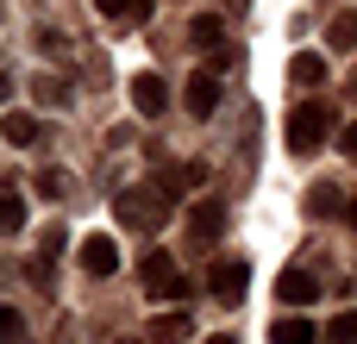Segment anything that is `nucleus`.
<instances>
[{
  "label": "nucleus",
  "mask_w": 357,
  "mask_h": 344,
  "mask_svg": "<svg viewBox=\"0 0 357 344\" xmlns=\"http://www.w3.org/2000/svg\"><path fill=\"white\" fill-rule=\"evenodd\" d=\"M113 213H119L126 232H163V219H169V194H163L157 182H144V188H119V194H113Z\"/></svg>",
  "instance_id": "nucleus-1"
},
{
  "label": "nucleus",
  "mask_w": 357,
  "mask_h": 344,
  "mask_svg": "<svg viewBox=\"0 0 357 344\" xmlns=\"http://www.w3.org/2000/svg\"><path fill=\"white\" fill-rule=\"evenodd\" d=\"M282 138H289V150H295V157H314V150L333 138V107H326V100H301V107H289Z\"/></svg>",
  "instance_id": "nucleus-2"
},
{
  "label": "nucleus",
  "mask_w": 357,
  "mask_h": 344,
  "mask_svg": "<svg viewBox=\"0 0 357 344\" xmlns=\"http://www.w3.org/2000/svg\"><path fill=\"white\" fill-rule=\"evenodd\" d=\"M138 276H144V295H151V301H188V276L176 269L169 251H151V257L138 263Z\"/></svg>",
  "instance_id": "nucleus-3"
},
{
  "label": "nucleus",
  "mask_w": 357,
  "mask_h": 344,
  "mask_svg": "<svg viewBox=\"0 0 357 344\" xmlns=\"http://www.w3.org/2000/svg\"><path fill=\"white\" fill-rule=\"evenodd\" d=\"M226 238V207L220 201H195L188 207V251H213Z\"/></svg>",
  "instance_id": "nucleus-4"
},
{
  "label": "nucleus",
  "mask_w": 357,
  "mask_h": 344,
  "mask_svg": "<svg viewBox=\"0 0 357 344\" xmlns=\"http://www.w3.org/2000/svg\"><path fill=\"white\" fill-rule=\"evenodd\" d=\"M207 288H213V301H245V288H251V263L245 257H220L213 269H207Z\"/></svg>",
  "instance_id": "nucleus-5"
},
{
  "label": "nucleus",
  "mask_w": 357,
  "mask_h": 344,
  "mask_svg": "<svg viewBox=\"0 0 357 344\" xmlns=\"http://www.w3.org/2000/svg\"><path fill=\"white\" fill-rule=\"evenodd\" d=\"M182 100H188V119H213V107H220V75H213V69H195L188 88H182Z\"/></svg>",
  "instance_id": "nucleus-6"
},
{
  "label": "nucleus",
  "mask_w": 357,
  "mask_h": 344,
  "mask_svg": "<svg viewBox=\"0 0 357 344\" xmlns=\"http://www.w3.org/2000/svg\"><path fill=\"white\" fill-rule=\"evenodd\" d=\"M276 295H282V307H314V301H320V276L289 263V269L276 276Z\"/></svg>",
  "instance_id": "nucleus-7"
},
{
  "label": "nucleus",
  "mask_w": 357,
  "mask_h": 344,
  "mask_svg": "<svg viewBox=\"0 0 357 344\" xmlns=\"http://www.w3.org/2000/svg\"><path fill=\"white\" fill-rule=\"evenodd\" d=\"M201 182H207V163H195V157H188V163H157V188H163L169 201L188 194V188H201Z\"/></svg>",
  "instance_id": "nucleus-8"
},
{
  "label": "nucleus",
  "mask_w": 357,
  "mask_h": 344,
  "mask_svg": "<svg viewBox=\"0 0 357 344\" xmlns=\"http://www.w3.org/2000/svg\"><path fill=\"white\" fill-rule=\"evenodd\" d=\"M82 269H88L94 282H107V276L119 269V244H113L107 232H94V238H82Z\"/></svg>",
  "instance_id": "nucleus-9"
},
{
  "label": "nucleus",
  "mask_w": 357,
  "mask_h": 344,
  "mask_svg": "<svg viewBox=\"0 0 357 344\" xmlns=\"http://www.w3.org/2000/svg\"><path fill=\"white\" fill-rule=\"evenodd\" d=\"M163 107H169V81H163V75H138V81H132V113H138V119H157Z\"/></svg>",
  "instance_id": "nucleus-10"
},
{
  "label": "nucleus",
  "mask_w": 357,
  "mask_h": 344,
  "mask_svg": "<svg viewBox=\"0 0 357 344\" xmlns=\"http://www.w3.org/2000/svg\"><path fill=\"white\" fill-rule=\"evenodd\" d=\"M188 44L220 56V50H226V19H220V13H195V19H188Z\"/></svg>",
  "instance_id": "nucleus-11"
},
{
  "label": "nucleus",
  "mask_w": 357,
  "mask_h": 344,
  "mask_svg": "<svg viewBox=\"0 0 357 344\" xmlns=\"http://www.w3.org/2000/svg\"><path fill=\"white\" fill-rule=\"evenodd\" d=\"M270 344H320V332H314V320L289 313V320H276V326H270Z\"/></svg>",
  "instance_id": "nucleus-12"
},
{
  "label": "nucleus",
  "mask_w": 357,
  "mask_h": 344,
  "mask_svg": "<svg viewBox=\"0 0 357 344\" xmlns=\"http://www.w3.org/2000/svg\"><path fill=\"white\" fill-rule=\"evenodd\" d=\"M289 75H295L301 88H320V81H326V56H320V50H295V56H289Z\"/></svg>",
  "instance_id": "nucleus-13"
},
{
  "label": "nucleus",
  "mask_w": 357,
  "mask_h": 344,
  "mask_svg": "<svg viewBox=\"0 0 357 344\" xmlns=\"http://www.w3.org/2000/svg\"><path fill=\"white\" fill-rule=\"evenodd\" d=\"M0 138L25 150V144H38L44 132H38V119H31V113H6V119H0Z\"/></svg>",
  "instance_id": "nucleus-14"
},
{
  "label": "nucleus",
  "mask_w": 357,
  "mask_h": 344,
  "mask_svg": "<svg viewBox=\"0 0 357 344\" xmlns=\"http://www.w3.org/2000/svg\"><path fill=\"white\" fill-rule=\"evenodd\" d=\"M307 213H314V219H339V213H345L339 188H333V182H314V188H307Z\"/></svg>",
  "instance_id": "nucleus-15"
},
{
  "label": "nucleus",
  "mask_w": 357,
  "mask_h": 344,
  "mask_svg": "<svg viewBox=\"0 0 357 344\" xmlns=\"http://www.w3.org/2000/svg\"><path fill=\"white\" fill-rule=\"evenodd\" d=\"M113 25H138V19H151V0H94Z\"/></svg>",
  "instance_id": "nucleus-16"
},
{
  "label": "nucleus",
  "mask_w": 357,
  "mask_h": 344,
  "mask_svg": "<svg viewBox=\"0 0 357 344\" xmlns=\"http://www.w3.org/2000/svg\"><path fill=\"white\" fill-rule=\"evenodd\" d=\"M0 344H31V326L19 307H0Z\"/></svg>",
  "instance_id": "nucleus-17"
},
{
  "label": "nucleus",
  "mask_w": 357,
  "mask_h": 344,
  "mask_svg": "<svg viewBox=\"0 0 357 344\" xmlns=\"http://www.w3.org/2000/svg\"><path fill=\"white\" fill-rule=\"evenodd\" d=\"M326 44H333V50H357V13H339V19L326 25Z\"/></svg>",
  "instance_id": "nucleus-18"
},
{
  "label": "nucleus",
  "mask_w": 357,
  "mask_h": 344,
  "mask_svg": "<svg viewBox=\"0 0 357 344\" xmlns=\"http://www.w3.org/2000/svg\"><path fill=\"white\" fill-rule=\"evenodd\" d=\"M19 226H25V201L19 194H0V238H13Z\"/></svg>",
  "instance_id": "nucleus-19"
},
{
  "label": "nucleus",
  "mask_w": 357,
  "mask_h": 344,
  "mask_svg": "<svg viewBox=\"0 0 357 344\" xmlns=\"http://www.w3.org/2000/svg\"><path fill=\"white\" fill-rule=\"evenodd\" d=\"M320 344H357V313H339V320L320 332Z\"/></svg>",
  "instance_id": "nucleus-20"
},
{
  "label": "nucleus",
  "mask_w": 357,
  "mask_h": 344,
  "mask_svg": "<svg viewBox=\"0 0 357 344\" xmlns=\"http://www.w3.org/2000/svg\"><path fill=\"white\" fill-rule=\"evenodd\" d=\"M38 194H44V201H56V194H69V175H56V169H44V175H38Z\"/></svg>",
  "instance_id": "nucleus-21"
},
{
  "label": "nucleus",
  "mask_w": 357,
  "mask_h": 344,
  "mask_svg": "<svg viewBox=\"0 0 357 344\" xmlns=\"http://www.w3.org/2000/svg\"><path fill=\"white\" fill-rule=\"evenodd\" d=\"M151 332H157V338H182V332H188V320H182V313H163Z\"/></svg>",
  "instance_id": "nucleus-22"
},
{
  "label": "nucleus",
  "mask_w": 357,
  "mask_h": 344,
  "mask_svg": "<svg viewBox=\"0 0 357 344\" xmlns=\"http://www.w3.org/2000/svg\"><path fill=\"white\" fill-rule=\"evenodd\" d=\"M339 144H345V157H357V125H345V132H339Z\"/></svg>",
  "instance_id": "nucleus-23"
},
{
  "label": "nucleus",
  "mask_w": 357,
  "mask_h": 344,
  "mask_svg": "<svg viewBox=\"0 0 357 344\" xmlns=\"http://www.w3.org/2000/svg\"><path fill=\"white\" fill-rule=\"evenodd\" d=\"M207 344H238V338H232V332H213V338H207Z\"/></svg>",
  "instance_id": "nucleus-24"
},
{
  "label": "nucleus",
  "mask_w": 357,
  "mask_h": 344,
  "mask_svg": "<svg viewBox=\"0 0 357 344\" xmlns=\"http://www.w3.org/2000/svg\"><path fill=\"white\" fill-rule=\"evenodd\" d=\"M345 219H351V226H357V201H345Z\"/></svg>",
  "instance_id": "nucleus-25"
}]
</instances>
